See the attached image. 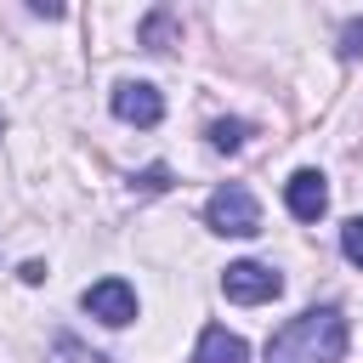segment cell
I'll return each mask as SVG.
<instances>
[{
  "instance_id": "obj_1",
  "label": "cell",
  "mask_w": 363,
  "mask_h": 363,
  "mask_svg": "<svg viewBox=\"0 0 363 363\" xmlns=\"http://www.w3.org/2000/svg\"><path fill=\"white\" fill-rule=\"evenodd\" d=\"M340 352H346V318L335 306H312L267 340V363H340Z\"/></svg>"
},
{
  "instance_id": "obj_2",
  "label": "cell",
  "mask_w": 363,
  "mask_h": 363,
  "mask_svg": "<svg viewBox=\"0 0 363 363\" xmlns=\"http://www.w3.org/2000/svg\"><path fill=\"white\" fill-rule=\"evenodd\" d=\"M204 221H210V233H221V238H250V233H261V204H255V193H250V187L227 182V187H216V193H210Z\"/></svg>"
},
{
  "instance_id": "obj_3",
  "label": "cell",
  "mask_w": 363,
  "mask_h": 363,
  "mask_svg": "<svg viewBox=\"0 0 363 363\" xmlns=\"http://www.w3.org/2000/svg\"><path fill=\"white\" fill-rule=\"evenodd\" d=\"M221 295L238 301V306H261V301H278L284 295V278L267 267V261H233L221 272Z\"/></svg>"
},
{
  "instance_id": "obj_4",
  "label": "cell",
  "mask_w": 363,
  "mask_h": 363,
  "mask_svg": "<svg viewBox=\"0 0 363 363\" xmlns=\"http://www.w3.org/2000/svg\"><path fill=\"white\" fill-rule=\"evenodd\" d=\"M79 301H85V312H91L96 323H108V329H125V323L136 318V289H130L125 278H96Z\"/></svg>"
},
{
  "instance_id": "obj_5",
  "label": "cell",
  "mask_w": 363,
  "mask_h": 363,
  "mask_svg": "<svg viewBox=\"0 0 363 363\" xmlns=\"http://www.w3.org/2000/svg\"><path fill=\"white\" fill-rule=\"evenodd\" d=\"M113 113L125 125H159L164 119V96L147 85V79H119L113 85Z\"/></svg>"
},
{
  "instance_id": "obj_6",
  "label": "cell",
  "mask_w": 363,
  "mask_h": 363,
  "mask_svg": "<svg viewBox=\"0 0 363 363\" xmlns=\"http://www.w3.org/2000/svg\"><path fill=\"white\" fill-rule=\"evenodd\" d=\"M284 204H289L295 221H318V216L329 210V187H323V176H318V170H295V176L284 182Z\"/></svg>"
},
{
  "instance_id": "obj_7",
  "label": "cell",
  "mask_w": 363,
  "mask_h": 363,
  "mask_svg": "<svg viewBox=\"0 0 363 363\" xmlns=\"http://www.w3.org/2000/svg\"><path fill=\"white\" fill-rule=\"evenodd\" d=\"M244 357H250V346L233 329H221V323H210L199 335V352H193V363H244Z\"/></svg>"
},
{
  "instance_id": "obj_8",
  "label": "cell",
  "mask_w": 363,
  "mask_h": 363,
  "mask_svg": "<svg viewBox=\"0 0 363 363\" xmlns=\"http://www.w3.org/2000/svg\"><path fill=\"white\" fill-rule=\"evenodd\" d=\"M142 45H147V51H170V45H182V28H176V17H170L164 6L142 17Z\"/></svg>"
},
{
  "instance_id": "obj_9",
  "label": "cell",
  "mask_w": 363,
  "mask_h": 363,
  "mask_svg": "<svg viewBox=\"0 0 363 363\" xmlns=\"http://www.w3.org/2000/svg\"><path fill=\"white\" fill-rule=\"evenodd\" d=\"M244 136H250L244 119H216V125H210V147H216V153H238Z\"/></svg>"
},
{
  "instance_id": "obj_10",
  "label": "cell",
  "mask_w": 363,
  "mask_h": 363,
  "mask_svg": "<svg viewBox=\"0 0 363 363\" xmlns=\"http://www.w3.org/2000/svg\"><path fill=\"white\" fill-rule=\"evenodd\" d=\"M340 255H346L352 267H363V216H352V221L340 227Z\"/></svg>"
},
{
  "instance_id": "obj_11",
  "label": "cell",
  "mask_w": 363,
  "mask_h": 363,
  "mask_svg": "<svg viewBox=\"0 0 363 363\" xmlns=\"http://www.w3.org/2000/svg\"><path fill=\"white\" fill-rule=\"evenodd\" d=\"M130 187H142V193H164V187H170V170H164V164H147L142 176H130Z\"/></svg>"
},
{
  "instance_id": "obj_12",
  "label": "cell",
  "mask_w": 363,
  "mask_h": 363,
  "mask_svg": "<svg viewBox=\"0 0 363 363\" xmlns=\"http://www.w3.org/2000/svg\"><path fill=\"white\" fill-rule=\"evenodd\" d=\"M340 57H363V17L340 23Z\"/></svg>"
},
{
  "instance_id": "obj_13",
  "label": "cell",
  "mask_w": 363,
  "mask_h": 363,
  "mask_svg": "<svg viewBox=\"0 0 363 363\" xmlns=\"http://www.w3.org/2000/svg\"><path fill=\"white\" fill-rule=\"evenodd\" d=\"M57 352H62V357H74V363H102V357H96V352H79V346H74V340H68V335H62V340H57Z\"/></svg>"
},
{
  "instance_id": "obj_14",
  "label": "cell",
  "mask_w": 363,
  "mask_h": 363,
  "mask_svg": "<svg viewBox=\"0 0 363 363\" xmlns=\"http://www.w3.org/2000/svg\"><path fill=\"white\" fill-rule=\"evenodd\" d=\"M0 125H6V113H0Z\"/></svg>"
}]
</instances>
